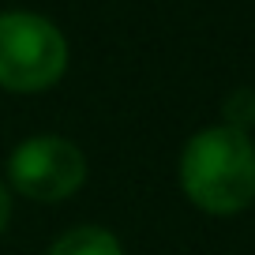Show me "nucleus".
<instances>
[{
    "label": "nucleus",
    "mask_w": 255,
    "mask_h": 255,
    "mask_svg": "<svg viewBox=\"0 0 255 255\" xmlns=\"http://www.w3.org/2000/svg\"><path fill=\"white\" fill-rule=\"evenodd\" d=\"M180 188L203 214L233 218L255 199V143L229 124L203 128L180 154Z\"/></svg>",
    "instance_id": "f257e3e1"
},
{
    "label": "nucleus",
    "mask_w": 255,
    "mask_h": 255,
    "mask_svg": "<svg viewBox=\"0 0 255 255\" xmlns=\"http://www.w3.org/2000/svg\"><path fill=\"white\" fill-rule=\"evenodd\" d=\"M68 72V41L60 26L34 11L0 15V87L11 94H41Z\"/></svg>",
    "instance_id": "f03ea898"
},
{
    "label": "nucleus",
    "mask_w": 255,
    "mask_h": 255,
    "mask_svg": "<svg viewBox=\"0 0 255 255\" xmlns=\"http://www.w3.org/2000/svg\"><path fill=\"white\" fill-rule=\"evenodd\" d=\"M87 158L64 135H34L11 150L8 184L34 203H60L83 188Z\"/></svg>",
    "instance_id": "7ed1b4c3"
},
{
    "label": "nucleus",
    "mask_w": 255,
    "mask_h": 255,
    "mask_svg": "<svg viewBox=\"0 0 255 255\" xmlns=\"http://www.w3.org/2000/svg\"><path fill=\"white\" fill-rule=\"evenodd\" d=\"M45 255H124V248L102 225H75L64 237H56V244Z\"/></svg>",
    "instance_id": "20e7f679"
},
{
    "label": "nucleus",
    "mask_w": 255,
    "mask_h": 255,
    "mask_svg": "<svg viewBox=\"0 0 255 255\" xmlns=\"http://www.w3.org/2000/svg\"><path fill=\"white\" fill-rule=\"evenodd\" d=\"M222 117H225V124H229V128L248 131V128L255 124V90L252 87H237L222 102Z\"/></svg>",
    "instance_id": "39448f33"
},
{
    "label": "nucleus",
    "mask_w": 255,
    "mask_h": 255,
    "mask_svg": "<svg viewBox=\"0 0 255 255\" xmlns=\"http://www.w3.org/2000/svg\"><path fill=\"white\" fill-rule=\"evenodd\" d=\"M8 222H11V191H8V184L0 180V233L8 229Z\"/></svg>",
    "instance_id": "423d86ee"
}]
</instances>
